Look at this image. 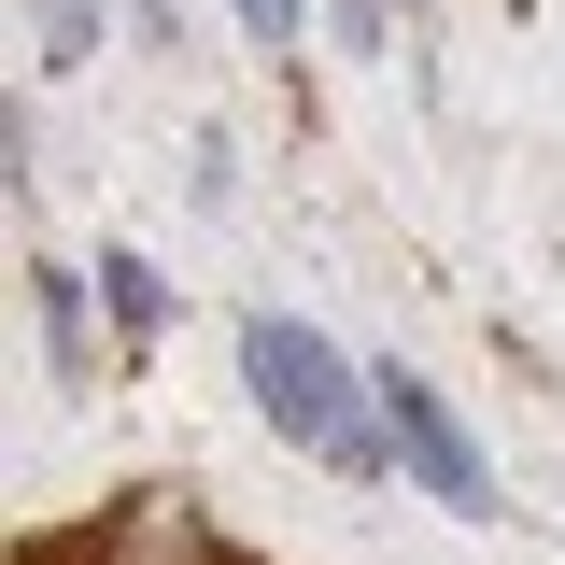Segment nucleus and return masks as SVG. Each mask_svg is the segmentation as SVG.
Returning a JSON list of instances; mask_svg holds the SVG:
<instances>
[{"label":"nucleus","mask_w":565,"mask_h":565,"mask_svg":"<svg viewBox=\"0 0 565 565\" xmlns=\"http://www.w3.org/2000/svg\"><path fill=\"white\" fill-rule=\"evenodd\" d=\"M241 382H255V411H269L297 452H326L340 481H382V467H396L382 382H367V367H340L311 326H282V311H241Z\"/></svg>","instance_id":"f257e3e1"},{"label":"nucleus","mask_w":565,"mask_h":565,"mask_svg":"<svg viewBox=\"0 0 565 565\" xmlns=\"http://www.w3.org/2000/svg\"><path fill=\"white\" fill-rule=\"evenodd\" d=\"M367 382H382V424H396V467H411L438 509L494 523V467H481V438L452 424V396H438V382H411V367H367Z\"/></svg>","instance_id":"f03ea898"},{"label":"nucleus","mask_w":565,"mask_h":565,"mask_svg":"<svg viewBox=\"0 0 565 565\" xmlns=\"http://www.w3.org/2000/svg\"><path fill=\"white\" fill-rule=\"evenodd\" d=\"M99 565H226L199 494H128L114 523H99Z\"/></svg>","instance_id":"7ed1b4c3"},{"label":"nucleus","mask_w":565,"mask_h":565,"mask_svg":"<svg viewBox=\"0 0 565 565\" xmlns=\"http://www.w3.org/2000/svg\"><path fill=\"white\" fill-rule=\"evenodd\" d=\"M85 282H99V269H57V255L29 269V326H43V353H57V382L85 367Z\"/></svg>","instance_id":"20e7f679"},{"label":"nucleus","mask_w":565,"mask_h":565,"mask_svg":"<svg viewBox=\"0 0 565 565\" xmlns=\"http://www.w3.org/2000/svg\"><path fill=\"white\" fill-rule=\"evenodd\" d=\"M99 297H114V326H156V311H170V282H156V255H99Z\"/></svg>","instance_id":"39448f33"},{"label":"nucleus","mask_w":565,"mask_h":565,"mask_svg":"<svg viewBox=\"0 0 565 565\" xmlns=\"http://www.w3.org/2000/svg\"><path fill=\"white\" fill-rule=\"evenodd\" d=\"M99 14H114V0H43V71H85V57H99Z\"/></svg>","instance_id":"423d86ee"},{"label":"nucleus","mask_w":565,"mask_h":565,"mask_svg":"<svg viewBox=\"0 0 565 565\" xmlns=\"http://www.w3.org/2000/svg\"><path fill=\"white\" fill-rule=\"evenodd\" d=\"M297 29H311V0H241V43L255 57H297Z\"/></svg>","instance_id":"0eeeda50"},{"label":"nucleus","mask_w":565,"mask_h":565,"mask_svg":"<svg viewBox=\"0 0 565 565\" xmlns=\"http://www.w3.org/2000/svg\"><path fill=\"white\" fill-rule=\"evenodd\" d=\"M340 43H353V57H382V0H340Z\"/></svg>","instance_id":"6e6552de"}]
</instances>
